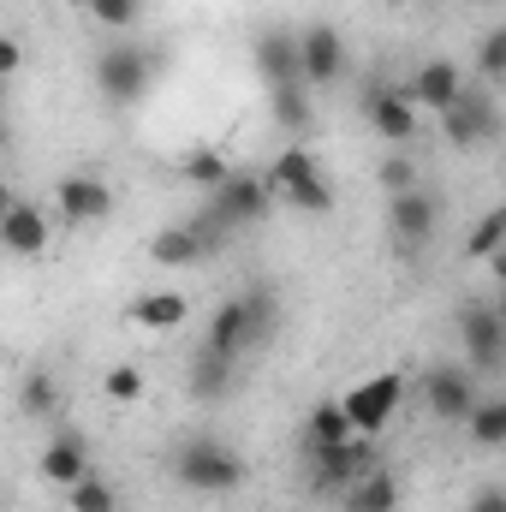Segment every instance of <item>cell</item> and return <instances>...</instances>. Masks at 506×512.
Returning <instances> with one entry per match:
<instances>
[{"mask_svg":"<svg viewBox=\"0 0 506 512\" xmlns=\"http://www.w3.org/2000/svg\"><path fill=\"white\" fill-rule=\"evenodd\" d=\"M441 131H447L453 149H477V143H489V137L501 131V114H495L489 90H483V84H465V96L441 114Z\"/></svg>","mask_w":506,"mask_h":512,"instance_id":"52a82bcc","label":"cell"},{"mask_svg":"<svg viewBox=\"0 0 506 512\" xmlns=\"http://www.w3.org/2000/svg\"><path fill=\"white\" fill-rule=\"evenodd\" d=\"M495 304H501V316H506V292H501V298H495Z\"/></svg>","mask_w":506,"mask_h":512,"instance_id":"74e56055","label":"cell"},{"mask_svg":"<svg viewBox=\"0 0 506 512\" xmlns=\"http://www.w3.org/2000/svg\"><path fill=\"white\" fill-rule=\"evenodd\" d=\"M0 245L12 256H24V262H30V256H48V209L12 197L6 215H0Z\"/></svg>","mask_w":506,"mask_h":512,"instance_id":"4fadbf2b","label":"cell"},{"mask_svg":"<svg viewBox=\"0 0 506 512\" xmlns=\"http://www.w3.org/2000/svg\"><path fill=\"white\" fill-rule=\"evenodd\" d=\"M304 179H316V155H310V149H298V143H292V149H280V155H274V167H268V185H274V191H292V185H304Z\"/></svg>","mask_w":506,"mask_h":512,"instance_id":"cb8c5ba5","label":"cell"},{"mask_svg":"<svg viewBox=\"0 0 506 512\" xmlns=\"http://www.w3.org/2000/svg\"><path fill=\"white\" fill-rule=\"evenodd\" d=\"M423 179H417V167H411V155H387L381 161V191L387 197H399V191H417Z\"/></svg>","mask_w":506,"mask_h":512,"instance_id":"4dcf8cb0","label":"cell"},{"mask_svg":"<svg viewBox=\"0 0 506 512\" xmlns=\"http://www.w3.org/2000/svg\"><path fill=\"white\" fill-rule=\"evenodd\" d=\"M185 316H191V298H185V292H143V298L131 304V322H137V328H155V334L179 328Z\"/></svg>","mask_w":506,"mask_h":512,"instance_id":"ffe728a7","label":"cell"},{"mask_svg":"<svg viewBox=\"0 0 506 512\" xmlns=\"http://www.w3.org/2000/svg\"><path fill=\"white\" fill-rule=\"evenodd\" d=\"M18 399H24V417H48V411L60 405V382H54L48 370H30V376H24V393H18Z\"/></svg>","mask_w":506,"mask_h":512,"instance_id":"83f0119b","label":"cell"},{"mask_svg":"<svg viewBox=\"0 0 506 512\" xmlns=\"http://www.w3.org/2000/svg\"><path fill=\"white\" fill-rule=\"evenodd\" d=\"M42 477H48L54 489H78V483L90 477V441H84V435H54V441L42 447Z\"/></svg>","mask_w":506,"mask_h":512,"instance_id":"2e32d148","label":"cell"},{"mask_svg":"<svg viewBox=\"0 0 506 512\" xmlns=\"http://www.w3.org/2000/svg\"><path fill=\"white\" fill-rule=\"evenodd\" d=\"M233 382H239V364L233 358H221V352H191V370H185V393L191 399H227L233 393Z\"/></svg>","mask_w":506,"mask_h":512,"instance_id":"e0dca14e","label":"cell"},{"mask_svg":"<svg viewBox=\"0 0 506 512\" xmlns=\"http://www.w3.org/2000/svg\"><path fill=\"white\" fill-rule=\"evenodd\" d=\"M149 84H155V48H143V42H114V48L96 54V90H102L114 108L143 102Z\"/></svg>","mask_w":506,"mask_h":512,"instance_id":"3957f363","label":"cell"},{"mask_svg":"<svg viewBox=\"0 0 506 512\" xmlns=\"http://www.w3.org/2000/svg\"><path fill=\"white\" fill-rule=\"evenodd\" d=\"M298 42H304V78H310V90H328V84L346 78L352 48H346V36L334 24H310V30H298Z\"/></svg>","mask_w":506,"mask_h":512,"instance_id":"8fae6325","label":"cell"},{"mask_svg":"<svg viewBox=\"0 0 506 512\" xmlns=\"http://www.w3.org/2000/svg\"><path fill=\"white\" fill-rule=\"evenodd\" d=\"M423 399L441 423H465L477 411V382H471L465 364H429L423 370Z\"/></svg>","mask_w":506,"mask_h":512,"instance_id":"9c48e42d","label":"cell"},{"mask_svg":"<svg viewBox=\"0 0 506 512\" xmlns=\"http://www.w3.org/2000/svg\"><path fill=\"white\" fill-rule=\"evenodd\" d=\"M72 512H120V495H114V483L90 471V477L72 489Z\"/></svg>","mask_w":506,"mask_h":512,"instance_id":"f1b7e54d","label":"cell"},{"mask_svg":"<svg viewBox=\"0 0 506 512\" xmlns=\"http://www.w3.org/2000/svg\"><path fill=\"white\" fill-rule=\"evenodd\" d=\"M179 179H191V185L215 191V185H227V179H233V161H227L221 149L197 143V149H185V155H179Z\"/></svg>","mask_w":506,"mask_h":512,"instance_id":"7402d4cb","label":"cell"},{"mask_svg":"<svg viewBox=\"0 0 506 512\" xmlns=\"http://www.w3.org/2000/svg\"><path fill=\"white\" fill-rule=\"evenodd\" d=\"M399 399H405V376H399V370H381V376L352 387V393H346V411H352L358 435H381L387 417L399 411Z\"/></svg>","mask_w":506,"mask_h":512,"instance_id":"30bf717a","label":"cell"},{"mask_svg":"<svg viewBox=\"0 0 506 512\" xmlns=\"http://www.w3.org/2000/svg\"><path fill=\"white\" fill-rule=\"evenodd\" d=\"M352 435H358V423H352L346 399H322V405L310 411V441H304V447H346Z\"/></svg>","mask_w":506,"mask_h":512,"instance_id":"44dd1931","label":"cell"},{"mask_svg":"<svg viewBox=\"0 0 506 512\" xmlns=\"http://www.w3.org/2000/svg\"><path fill=\"white\" fill-rule=\"evenodd\" d=\"M251 60H256V78L268 84V96H274V90H310V78H304V42H298V30H286V24H268V30L256 36Z\"/></svg>","mask_w":506,"mask_h":512,"instance_id":"5b68a950","label":"cell"},{"mask_svg":"<svg viewBox=\"0 0 506 512\" xmlns=\"http://www.w3.org/2000/svg\"><path fill=\"white\" fill-rule=\"evenodd\" d=\"M364 114H370L376 137H387V143H411V137H417V102H411V90L381 84V90H370Z\"/></svg>","mask_w":506,"mask_h":512,"instance_id":"5bb4252c","label":"cell"},{"mask_svg":"<svg viewBox=\"0 0 506 512\" xmlns=\"http://www.w3.org/2000/svg\"><path fill=\"white\" fill-rule=\"evenodd\" d=\"M459 96H465L459 60H429V66H417V78H411V102H417V108H429V114L441 120Z\"/></svg>","mask_w":506,"mask_h":512,"instance_id":"9a60e30c","label":"cell"},{"mask_svg":"<svg viewBox=\"0 0 506 512\" xmlns=\"http://www.w3.org/2000/svg\"><path fill=\"white\" fill-rule=\"evenodd\" d=\"M274 120L286 131H310V90H274Z\"/></svg>","mask_w":506,"mask_h":512,"instance_id":"f546056e","label":"cell"},{"mask_svg":"<svg viewBox=\"0 0 506 512\" xmlns=\"http://www.w3.org/2000/svg\"><path fill=\"white\" fill-rule=\"evenodd\" d=\"M459 340H465V358H471L483 376L506 370V316H501V304L465 298V304H459Z\"/></svg>","mask_w":506,"mask_h":512,"instance_id":"277c9868","label":"cell"},{"mask_svg":"<svg viewBox=\"0 0 506 512\" xmlns=\"http://www.w3.org/2000/svg\"><path fill=\"white\" fill-rule=\"evenodd\" d=\"M149 262H161V268H191V262H209V245L197 239L191 221H185V227H161V233L149 239Z\"/></svg>","mask_w":506,"mask_h":512,"instance_id":"ac0fdd59","label":"cell"},{"mask_svg":"<svg viewBox=\"0 0 506 512\" xmlns=\"http://www.w3.org/2000/svg\"><path fill=\"white\" fill-rule=\"evenodd\" d=\"M280 197H286V209H298V215H328V209H334V191H328L322 173L304 179V185H292V191H280Z\"/></svg>","mask_w":506,"mask_h":512,"instance_id":"4316f807","label":"cell"},{"mask_svg":"<svg viewBox=\"0 0 506 512\" xmlns=\"http://www.w3.org/2000/svg\"><path fill=\"white\" fill-rule=\"evenodd\" d=\"M477 84H506V24L477 42Z\"/></svg>","mask_w":506,"mask_h":512,"instance_id":"484cf974","label":"cell"},{"mask_svg":"<svg viewBox=\"0 0 506 512\" xmlns=\"http://www.w3.org/2000/svg\"><path fill=\"white\" fill-rule=\"evenodd\" d=\"M203 209H209L215 221H227L233 233H239V227H256V221L268 215V179H256V173H233L227 185L209 191Z\"/></svg>","mask_w":506,"mask_h":512,"instance_id":"ba28073f","label":"cell"},{"mask_svg":"<svg viewBox=\"0 0 506 512\" xmlns=\"http://www.w3.org/2000/svg\"><path fill=\"white\" fill-rule=\"evenodd\" d=\"M66 6H84V12H90V6H96V0H66Z\"/></svg>","mask_w":506,"mask_h":512,"instance_id":"8d00e7d4","label":"cell"},{"mask_svg":"<svg viewBox=\"0 0 506 512\" xmlns=\"http://www.w3.org/2000/svg\"><path fill=\"white\" fill-rule=\"evenodd\" d=\"M465 512H506V489H501V483H483V489L471 495V507H465Z\"/></svg>","mask_w":506,"mask_h":512,"instance_id":"836d02e7","label":"cell"},{"mask_svg":"<svg viewBox=\"0 0 506 512\" xmlns=\"http://www.w3.org/2000/svg\"><path fill=\"white\" fill-rule=\"evenodd\" d=\"M501 245H506V197L495 203V209H489V215H483V221H477V227H471V239H465V256H483V262H489V256L501 251Z\"/></svg>","mask_w":506,"mask_h":512,"instance_id":"d4e9b609","label":"cell"},{"mask_svg":"<svg viewBox=\"0 0 506 512\" xmlns=\"http://www.w3.org/2000/svg\"><path fill=\"white\" fill-rule=\"evenodd\" d=\"M54 209L66 215V221H108L114 215V191H108V179H96V173H66L60 185H54Z\"/></svg>","mask_w":506,"mask_h":512,"instance_id":"7c38bea8","label":"cell"},{"mask_svg":"<svg viewBox=\"0 0 506 512\" xmlns=\"http://www.w3.org/2000/svg\"><path fill=\"white\" fill-rule=\"evenodd\" d=\"M173 477H179L191 495H233V489H245V459H239L233 447L197 435V441H179Z\"/></svg>","mask_w":506,"mask_h":512,"instance_id":"7a4b0ae2","label":"cell"},{"mask_svg":"<svg viewBox=\"0 0 506 512\" xmlns=\"http://www.w3.org/2000/svg\"><path fill=\"white\" fill-rule=\"evenodd\" d=\"M387 227H393V245H399L405 256L423 251V245L435 239V227H441V197H435L429 185L387 197Z\"/></svg>","mask_w":506,"mask_h":512,"instance_id":"8992f818","label":"cell"},{"mask_svg":"<svg viewBox=\"0 0 506 512\" xmlns=\"http://www.w3.org/2000/svg\"><path fill=\"white\" fill-rule=\"evenodd\" d=\"M102 393L126 405V399H137V393H143V376H137L131 364H114V370H108V382H102Z\"/></svg>","mask_w":506,"mask_h":512,"instance_id":"1f68e13d","label":"cell"},{"mask_svg":"<svg viewBox=\"0 0 506 512\" xmlns=\"http://www.w3.org/2000/svg\"><path fill=\"white\" fill-rule=\"evenodd\" d=\"M465 429H471V447L477 453L506 447V399H477V411L465 417Z\"/></svg>","mask_w":506,"mask_h":512,"instance_id":"603a6c76","label":"cell"},{"mask_svg":"<svg viewBox=\"0 0 506 512\" xmlns=\"http://www.w3.org/2000/svg\"><path fill=\"white\" fill-rule=\"evenodd\" d=\"M387 6H405V0H387Z\"/></svg>","mask_w":506,"mask_h":512,"instance_id":"f35d334b","label":"cell"},{"mask_svg":"<svg viewBox=\"0 0 506 512\" xmlns=\"http://www.w3.org/2000/svg\"><path fill=\"white\" fill-rule=\"evenodd\" d=\"M340 507L346 512H399V483H393V471H370V477H358L346 495H340Z\"/></svg>","mask_w":506,"mask_h":512,"instance_id":"d6986e66","label":"cell"},{"mask_svg":"<svg viewBox=\"0 0 506 512\" xmlns=\"http://www.w3.org/2000/svg\"><path fill=\"white\" fill-rule=\"evenodd\" d=\"M24 66V48H18V36H0V72H18Z\"/></svg>","mask_w":506,"mask_h":512,"instance_id":"e575fe53","label":"cell"},{"mask_svg":"<svg viewBox=\"0 0 506 512\" xmlns=\"http://www.w3.org/2000/svg\"><path fill=\"white\" fill-rule=\"evenodd\" d=\"M90 18H96V24H108V30H126L131 18H137V0H96V6H90Z\"/></svg>","mask_w":506,"mask_h":512,"instance_id":"d6a6232c","label":"cell"},{"mask_svg":"<svg viewBox=\"0 0 506 512\" xmlns=\"http://www.w3.org/2000/svg\"><path fill=\"white\" fill-rule=\"evenodd\" d=\"M274 322H280V298L268 292V286H251V292H233L215 316H209V352H221V358H245L256 352L268 334H274Z\"/></svg>","mask_w":506,"mask_h":512,"instance_id":"6da1fadb","label":"cell"},{"mask_svg":"<svg viewBox=\"0 0 506 512\" xmlns=\"http://www.w3.org/2000/svg\"><path fill=\"white\" fill-rule=\"evenodd\" d=\"M489 268H495V280H501V292H506V245L495 256H489Z\"/></svg>","mask_w":506,"mask_h":512,"instance_id":"d590c367","label":"cell"}]
</instances>
